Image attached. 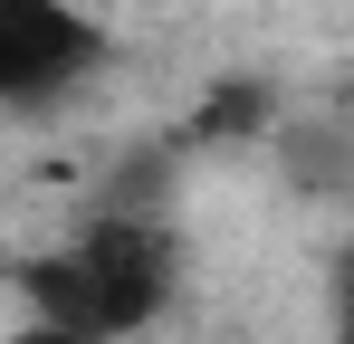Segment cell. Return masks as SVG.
I'll list each match as a JSON object with an SVG mask.
<instances>
[{"mask_svg": "<svg viewBox=\"0 0 354 344\" xmlns=\"http://www.w3.org/2000/svg\"><path fill=\"white\" fill-rule=\"evenodd\" d=\"M96 67V19L67 0H0V106L58 96Z\"/></svg>", "mask_w": 354, "mask_h": 344, "instance_id": "obj_1", "label": "cell"}, {"mask_svg": "<svg viewBox=\"0 0 354 344\" xmlns=\"http://www.w3.org/2000/svg\"><path fill=\"white\" fill-rule=\"evenodd\" d=\"M77 268H86V287H96V325L106 335H134L153 306H163V287H173V239L153 220H96L77 249H67Z\"/></svg>", "mask_w": 354, "mask_h": 344, "instance_id": "obj_2", "label": "cell"}, {"mask_svg": "<svg viewBox=\"0 0 354 344\" xmlns=\"http://www.w3.org/2000/svg\"><path fill=\"white\" fill-rule=\"evenodd\" d=\"M249 124H268V96L259 86H221L211 106L192 115V134H249Z\"/></svg>", "mask_w": 354, "mask_h": 344, "instance_id": "obj_3", "label": "cell"}, {"mask_svg": "<svg viewBox=\"0 0 354 344\" xmlns=\"http://www.w3.org/2000/svg\"><path fill=\"white\" fill-rule=\"evenodd\" d=\"M10 344H86V335H67V325H39V316H29V325H10Z\"/></svg>", "mask_w": 354, "mask_h": 344, "instance_id": "obj_4", "label": "cell"}]
</instances>
